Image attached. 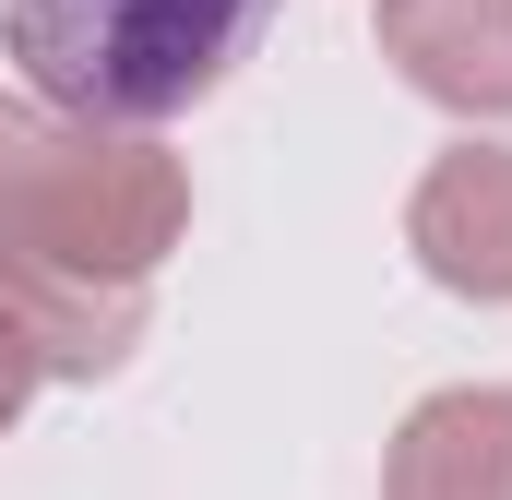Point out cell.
<instances>
[{
    "instance_id": "obj_7",
    "label": "cell",
    "mask_w": 512,
    "mask_h": 500,
    "mask_svg": "<svg viewBox=\"0 0 512 500\" xmlns=\"http://www.w3.org/2000/svg\"><path fill=\"white\" fill-rule=\"evenodd\" d=\"M36 346H24V334H12V310H0V429H12V417H24V405H36Z\"/></svg>"
},
{
    "instance_id": "obj_5",
    "label": "cell",
    "mask_w": 512,
    "mask_h": 500,
    "mask_svg": "<svg viewBox=\"0 0 512 500\" xmlns=\"http://www.w3.org/2000/svg\"><path fill=\"white\" fill-rule=\"evenodd\" d=\"M382 60L453 120H512V0H382Z\"/></svg>"
},
{
    "instance_id": "obj_2",
    "label": "cell",
    "mask_w": 512,
    "mask_h": 500,
    "mask_svg": "<svg viewBox=\"0 0 512 500\" xmlns=\"http://www.w3.org/2000/svg\"><path fill=\"white\" fill-rule=\"evenodd\" d=\"M262 24L274 0H0V60L72 120L155 131L203 108Z\"/></svg>"
},
{
    "instance_id": "obj_6",
    "label": "cell",
    "mask_w": 512,
    "mask_h": 500,
    "mask_svg": "<svg viewBox=\"0 0 512 500\" xmlns=\"http://www.w3.org/2000/svg\"><path fill=\"white\" fill-rule=\"evenodd\" d=\"M382 500H512V393L453 381V393L405 405L382 453Z\"/></svg>"
},
{
    "instance_id": "obj_3",
    "label": "cell",
    "mask_w": 512,
    "mask_h": 500,
    "mask_svg": "<svg viewBox=\"0 0 512 500\" xmlns=\"http://www.w3.org/2000/svg\"><path fill=\"white\" fill-rule=\"evenodd\" d=\"M405 250L441 298H477L501 310L512 298V143H441L429 179L405 191Z\"/></svg>"
},
{
    "instance_id": "obj_1",
    "label": "cell",
    "mask_w": 512,
    "mask_h": 500,
    "mask_svg": "<svg viewBox=\"0 0 512 500\" xmlns=\"http://www.w3.org/2000/svg\"><path fill=\"white\" fill-rule=\"evenodd\" d=\"M0 239L155 286V262L191 239V179L155 131L72 120L24 84V96H0Z\"/></svg>"
},
{
    "instance_id": "obj_4",
    "label": "cell",
    "mask_w": 512,
    "mask_h": 500,
    "mask_svg": "<svg viewBox=\"0 0 512 500\" xmlns=\"http://www.w3.org/2000/svg\"><path fill=\"white\" fill-rule=\"evenodd\" d=\"M0 310H12V334L36 346L48 381H108L143 346V286L131 274H84V262H48L24 239H0Z\"/></svg>"
}]
</instances>
